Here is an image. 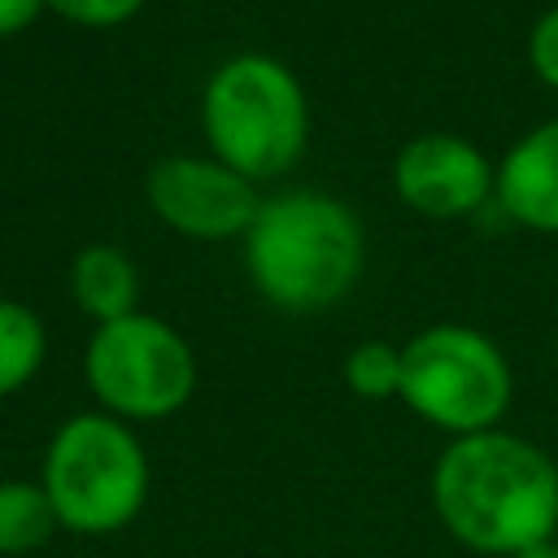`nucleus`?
I'll return each mask as SVG.
<instances>
[{
	"mask_svg": "<svg viewBox=\"0 0 558 558\" xmlns=\"http://www.w3.org/2000/svg\"><path fill=\"white\" fill-rule=\"evenodd\" d=\"M148 0H48V9L74 26H87V31H109V26H122L131 22Z\"/></svg>",
	"mask_w": 558,
	"mask_h": 558,
	"instance_id": "14",
	"label": "nucleus"
},
{
	"mask_svg": "<svg viewBox=\"0 0 558 558\" xmlns=\"http://www.w3.org/2000/svg\"><path fill=\"white\" fill-rule=\"evenodd\" d=\"M144 192L153 214L187 240H244L266 201L257 183L227 161L183 153L157 161L144 179Z\"/></svg>",
	"mask_w": 558,
	"mask_h": 558,
	"instance_id": "7",
	"label": "nucleus"
},
{
	"mask_svg": "<svg viewBox=\"0 0 558 558\" xmlns=\"http://www.w3.org/2000/svg\"><path fill=\"white\" fill-rule=\"evenodd\" d=\"M48 353V331L39 314L22 301L0 296V397L26 388Z\"/></svg>",
	"mask_w": 558,
	"mask_h": 558,
	"instance_id": "12",
	"label": "nucleus"
},
{
	"mask_svg": "<svg viewBox=\"0 0 558 558\" xmlns=\"http://www.w3.org/2000/svg\"><path fill=\"white\" fill-rule=\"evenodd\" d=\"M493 201L510 222L558 235V118L532 126L510 144L497 166Z\"/></svg>",
	"mask_w": 558,
	"mask_h": 558,
	"instance_id": "9",
	"label": "nucleus"
},
{
	"mask_svg": "<svg viewBox=\"0 0 558 558\" xmlns=\"http://www.w3.org/2000/svg\"><path fill=\"white\" fill-rule=\"evenodd\" d=\"M366 262L357 214L314 187L266 196L248 235L244 266L253 288L288 314H323L340 305Z\"/></svg>",
	"mask_w": 558,
	"mask_h": 558,
	"instance_id": "2",
	"label": "nucleus"
},
{
	"mask_svg": "<svg viewBox=\"0 0 558 558\" xmlns=\"http://www.w3.org/2000/svg\"><path fill=\"white\" fill-rule=\"evenodd\" d=\"M57 523L78 536H105L126 527L148 501V453L135 432L96 410L57 427L39 475Z\"/></svg>",
	"mask_w": 558,
	"mask_h": 558,
	"instance_id": "4",
	"label": "nucleus"
},
{
	"mask_svg": "<svg viewBox=\"0 0 558 558\" xmlns=\"http://www.w3.org/2000/svg\"><path fill=\"white\" fill-rule=\"evenodd\" d=\"M510 392L506 353L475 327L436 323L401 344V401L440 432H493L510 410Z\"/></svg>",
	"mask_w": 558,
	"mask_h": 558,
	"instance_id": "5",
	"label": "nucleus"
},
{
	"mask_svg": "<svg viewBox=\"0 0 558 558\" xmlns=\"http://www.w3.org/2000/svg\"><path fill=\"white\" fill-rule=\"evenodd\" d=\"M83 375L105 414L122 423H153L192 401L196 353L166 318L135 310L92 331Z\"/></svg>",
	"mask_w": 558,
	"mask_h": 558,
	"instance_id": "6",
	"label": "nucleus"
},
{
	"mask_svg": "<svg viewBox=\"0 0 558 558\" xmlns=\"http://www.w3.org/2000/svg\"><path fill=\"white\" fill-rule=\"evenodd\" d=\"M201 126L218 161L262 183L301 161L310 140V105L283 61L266 52H235L205 83Z\"/></svg>",
	"mask_w": 558,
	"mask_h": 558,
	"instance_id": "3",
	"label": "nucleus"
},
{
	"mask_svg": "<svg viewBox=\"0 0 558 558\" xmlns=\"http://www.w3.org/2000/svg\"><path fill=\"white\" fill-rule=\"evenodd\" d=\"M527 61H532L536 78L558 92V4L536 17V26L527 35Z\"/></svg>",
	"mask_w": 558,
	"mask_h": 558,
	"instance_id": "15",
	"label": "nucleus"
},
{
	"mask_svg": "<svg viewBox=\"0 0 558 558\" xmlns=\"http://www.w3.org/2000/svg\"><path fill=\"white\" fill-rule=\"evenodd\" d=\"M344 384L366 401L401 397V349L388 340H362L344 357Z\"/></svg>",
	"mask_w": 558,
	"mask_h": 558,
	"instance_id": "13",
	"label": "nucleus"
},
{
	"mask_svg": "<svg viewBox=\"0 0 558 558\" xmlns=\"http://www.w3.org/2000/svg\"><path fill=\"white\" fill-rule=\"evenodd\" d=\"M493 183L497 170L488 166V157L471 140L445 131L410 140L392 161L397 196L427 218H462L480 209L493 196Z\"/></svg>",
	"mask_w": 558,
	"mask_h": 558,
	"instance_id": "8",
	"label": "nucleus"
},
{
	"mask_svg": "<svg viewBox=\"0 0 558 558\" xmlns=\"http://www.w3.org/2000/svg\"><path fill=\"white\" fill-rule=\"evenodd\" d=\"M510 558H558V536H545V541H536V545H523V549L510 554Z\"/></svg>",
	"mask_w": 558,
	"mask_h": 558,
	"instance_id": "17",
	"label": "nucleus"
},
{
	"mask_svg": "<svg viewBox=\"0 0 558 558\" xmlns=\"http://www.w3.org/2000/svg\"><path fill=\"white\" fill-rule=\"evenodd\" d=\"M554 362H558V353H554Z\"/></svg>",
	"mask_w": 558,
	"mask_h": 558,
	"instance_id": "18",
	"label": "nucleus"
},
{
	"mask_svg": "<svg viewBox=\"0 0 558 558\" xmlns=\"http://www.w3.org/2000/svg\"><path fill=\"white\" fill-rule=\"evenodd\" d=\"M554 536H558V532H554Z\"/></svg>",
	"mask_w": 558,
	"mask_h": 558,
	"instance_id": "19",
	"label": "nucleus"
},
{
	"mask_svg": "<svg viewBox=\"0 0 558 558\" xmlns=\"http://www.w3.org/2000/svg\"><path fill=\"white\" fill-rule=\"evenodd\" d=\"M70 296L74 305L100 323L126 318L140 305V270L113 244H87L70 262Z\"/></svg>",
	"mask_w": 558,
	"mask_h": 558,
	"instance_id": "10",
	"label": "nucleus"
},
{
	"mask_svg": "<svg viewBox=\"0 0 558 558\" xmlns=\"http://www.w3.org/2000/svg\"><path fill=\"white\" fill-rule=\"evenodd\" d=\"M44 9H48V0H0V39L26 31Z\"/></svg>",
	"mask_w": 558,
	"mask_h": 558,
	"instance_id": "16",
	"label": "nucleus"
},
{
	"mask_svg": "<svg viewBox=\"0 0 558 558\" xmlns=\"http://www.w3.org/2000/svg\"><path fill=\"white\" fill-rule=\"evenodd\" d=\"M57 527L61 523H57V510H52L44 484H31V480L0 484V554L4 558L44 549Z\"/></svg>",
	"mask_w": 558,
	"mask_h": 558,
	"instance_id": "11",
	"label": "nucleus"
},
{
	"mask_svg": "<svg viewBox=\"0 0 558 558\" xmlns=\"http://www.w3.org/2000/svg\"><path fill=\"white\" fill-rule=\"evenodd\" d=\"M432 501L453 541L510 558L558 532V466L510 432L453 436L432 471Z\"/></svg>",
	"mask_w": 558,
	"mask_h": 558,
	"instance_id": "1",
	"label": "nucleus"
}]
</instances>
